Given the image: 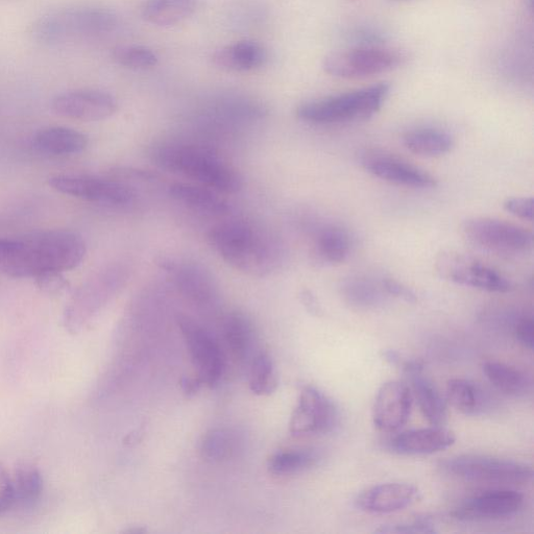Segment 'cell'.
<instances>
[{
    "mask_svg": "<svg viewBox=\"0 0 534 534\" xmlns=\"http://www.w3.org/2000/svg\"><path fill=\"white\" fill-rule=\"evenodd\" d=\"M84 238L69 230H47L0 238V273L14 279L77 269L86 257Z\"/></svg>",
    "mask_w": 534,
    "mask_h": 534,
    "instance_id": "cell-1",
    "label": "cell"
},
{
    "mask_svg": "<svg viewBox=\"0 0 534 534\" xmlns=\"http://www.w3.org/2000/svg\"><path fill=\"white\" fill-rule=\"evenodd\" d=\"M213 250L234 270L249 276H271L282 269L286 249L270 230L247 221L232 220L209 232Z\"/></svg>",
    "mask_w": 534,
    "mask_h": 534,
    "instance_id": "cell-2",
    "label": "cell"
},
{
    "mask_svg": "<svg viewBox=\"0 0 534 534\" xmlns=\"http://www.w3.org/2000/svg\"><path fill=\"white\" fill-rule=\"evenodd\" d=\"M151 157L165 171L184 176L217 192L233 194L244 186L236 169L197 145L160 143L153 148Z\"/></svg>",
    "mask_w": 534,
    "mask_h": 534,
    "instance_id": "cell-3",
    "label": "cell"
},
{
    "mask_svg": "<svg viewBox=\"0 0 534 534\" xmlns=\"http://www.w3.org/2000/svg\"><path fill=\"white\" fill-rule=\"evenodd\" d=\"M117 26V17L96 7L61 9L39 18L32 27L33 37L47 45H61L100 37Z\"/></svg>",
    "mask_w": 534,
    "mask_h": 534,
    "instance_id": "cell-4",
    "label": "cell"
},
{
    "mask_svg": "<svg viewBox=\"0 0 534 534\" xmlns=\"http://www.w3.org/2000/svg\"><path fill=\"white\" fill-rule=\"evenodd\" d=\"M391 86L385 83L302 104L297 116L311 125H337L371 118L384 105Z\"/></svg>",
    "mask_w": 534,
    "mask_h": 534,
    "instance_id": "cell-5",
    "label": "cell"
},
{
    "mask_svg": "<svg viewBox=\"0 0 534 534\" xmlns=\"http://www.w3.org/2000/svg\"><path fill=\"white\" fill-rule=\"evenodd\" d=\"M128 271L110 264L94 273L70 298L63 312V325L70 334L81 333L127 281Z\"/></svg>",
    "mask_w": 534,
    "mask_h": 534,
    "instance_id": "cell-6",
    "label": "cell"
},
{
    "mask_svg": "<svg viewBox=\"0 0 534 534\" xmlns=\"http://www.w3.org/2000/svg\"><path fill=\"white\" fill-rule=\"evenodd\" d=\"M461 233L473 247L497 255H524L533 247L532 232L497 218H469L461 226Z\"/></svg>",
    "mask_w": 534,
    "mask_h": 534,
    "instance_id": "cell-7",
    "label": "cell"
},
{
    "mask_svg": "<svg viewBox=\"0 0 534 534\" xmlns=\"http://www.w3.org/2000/svg\"><path fill=\"white\" fill-rule=\"evenodd\" d=\"M48 184L65 196L95 204L124 207L136 199L134 189L113 175H57L50 178Z\"/></svg>",
    "mask_w": 534,
    "mask_h": 534,
    "instance_id": "cell-8",
    "label": "cell"
},
{
    "mask_svg": "<svg viewBox=\"0 0 534 534\" xmlns=\"http://www.w3.org/2000/svg\"><path fill=\"white\" fill-rule=\"evenodd\" d=\"M441 469L454 477L477 482L520 483L531 480L532 469L511 459L460 455L442 461Z\"/></svg>",
    "mask_w": 534,
    "mask_h": 534,
    "instance_id": "cell-9",
    "label": "cell"
},
{
    "mask_svg": "<svg viewBox=\"0 0 534 534\" xmlns=\"http://www.w3.org/2000/svg\"><path fill=\"white\" fill-rule=\"evenodd\" d=\"M404 61L399 52L377 46H361L327 56L323 68L339 79L369 78L398 68Z\"/></svg>",
    "mask_w": 534,
    "mask_h": 534,
    "instance_id": "cell-10",
    "label": "cell"
},
{
    "mask_svg": "<svg viewBox=\"0 0 534 534\" xmlns=\"http://www.w3.org/2000/svg\"><path fill=\"white\" fill-rule=\"evenodd\" d=\"M438 274L455 284L505 294L513 289V284L502 274L483 262L457 252L441 253L435 261Z\"/></svg>",
    "mask_w": 534,
    "mask_h": 534,
    "instance_id": "cell-11",
    "label": "cell"
},
{
    "mask_svg": "<svg viewBox=\"0 0 534 534\" xmlns=\"http://www.w3.org/2000/svg\"><path fill=\"white\" fill-rule=\"evenodd\" d=\"M179 328L184 336L188 352L197 378L210 387L216 385L225 374L226 358L215 337L202 325L187 315L177 318Z\"/></svg>",
    "mask_w": 534,
    "mask_h": 534,
    "instance_id": "cell-12",
    "label": "cell"
},
{
    "mask_svg": "<svg viewBox=\"0 0 534 534\" xmlns=\"http://www.w3.org/2000/svg\"><path fill=\"white\" fill-rule=\"evenodd\" d=\"M159 264L179 293L189 302L204 310L217 306L220 295L216 283L203 265L171 257L162 258Z\"/></svg>",
    "mask_w": 534,
    "mask_h": 534,
    "instance_id": "cell-13",
    "label": "cell"
},
{
    "mask_svg": "<svg viewBox=\"0 0 534 534\" xmlns=\"http://www.w3.org/2000/svg\"><path fill=\"white\" fill-rule=\"evenodd\" d=\"M52 108L61 117L91 123L112 117L118 110V103L109 92L81 89L57 95Z\"/></svg>",
    "mask_w": 534,
    "mask_h": 534,
    "instance_id": "cell-14",
    "label": "cell"
},
{
    "mask_svg": "<svg viewBox=\"0 0 534 534\" xmlns=\"http://www.w3.org/2000/svg\"><path fill=\"white\" fill-rule=\"evenodd\" d=\"M337 421L333 402L318 388H303L298 404L291 415L289 430L294 435H309L330 432Z\"/></svg>",
    "mask_w": 534,
    "mask_h": 534,
    "instance_id": "cell-15",
    "label": "cell"
},
{
    "mask_svg": "<svg viewBox=\"0 0 534 534\" xmlns=\"http://www.w3.org/2000/svg\"><path fill=\"white\" fill-rule=\"evenodd\" d=\"M360 164L374 177L398 186L431 189L438 184L424 169L383 152H364L360 156Z\"/></svg>",
    "mask_w": 534,
    "mask_h": 534,
    "instance_id": "cell-16",
    "label": "cell"
},
{
    "mask_svg": "<svg viewBox=\"0 0 534 534\" xmlns=\"http://www.w3.org/2000/svg\"><path fill=\"white\" fill-rule=\"evenodd\" d=\"M524 504L522 494L511 490H493L460 503L452 517L460 521L500 520L516 515Z\"/></svg>",
    "mask_w": 534,
    "mask_h": 534,
    "instance_id": "cell-17",
    "label": "cell"
},
{
    "mask_svg": "<svg viewBox=\"0 0 534 534\" xmlns=\"http://www.w3.org/2000/svg\"><path fill=\"white\" fill-rule=\"evenodd\" d=\"M411 407L410 388L400 381H388L380 387L376 396L373 424L381 432H396L408 422Z\"/></svg>",
    "mask_w": 534,
    "mask_h": 534,
    "instance_id": "cell-18",
    "label": "cell"
},
{
    "mask_svg": "<svg viewBox=\"0 0 534 534\" xmlns=\"http://www.w3.org/2000/svg\"><path fill=\"white\" fill-rule=\"evenodd\" d=\"M402 370L410 382V391L418 402L425 419L432 426H444L447 422V404L438 388L424 375L419 360H404Z\"/></svg>",
    "mask_w": 534,
    "mask_h": 534,
    "instance_id": "cell-19",
    "label": "cell"
},
{
    "mask_svg": "<svg viewBox=\"0 0 534 534\" xmlns=\"http://www.w3.org/2000/svg\"><path fill=\"white\" fill-rule=\"evenodd\" d=\"M415 485L392 482L375 485L356 500L357 507L369 514H392L414 503L419 498Z\"/></svg>",
    "mask_w": 534,
    "mask_h": 534,
    "instance_id": "cell-20",
    "label": "cell"
},
{
    "mask_svg": "<svg viewBox=\"0 0 534 534\" xmlns=\"http://www.w3.org/2000/svg\"><path fill=\"white\" fill-rule=\"evenodd\" d=\"M455 442L454 432L443 426H433L398 434L391 442V448L401 455H429L444 451Z\"/></svg>",
    "mask_w": 534,
    "mask_h": 534,
    "instance_id": "cell-21",
    "label": "cell"
},
{
    "mask_svg": "<svg viewBox=\"0 0 534 534\" xmlns=\"http://www.w3.org/2000/svg\"><path fill=\"white\" fill-rule=\"evenodd\" d=\"M88 137L67 127H48L40 130L33 138L37 152L52 157L76 156L88 147Z\"/></svg>",
    "mask_w": 534,
    "mask_h": 534,
    "instance_id": "cell-22",
    "label": "cell"
},
{
    "mask_svg": "<svg viewBox=\"0 0 534 534\" xmlns=\"http://www.w3.org/2000/svg\"><path fill=\"white\" fill-rule=\"evenodd\" d=\"M213 64L225 71L248 72L261 68L267 61L263 45L245 40L226 45L212 57Z\"/></svg>",
    "mask_w": 534,
    "mask_h": 534,
    "instance_id": "cell-23",
    "label": "cell"
},
{
    "mask_svg": "<svg viewBox=\"0 0 534 534\" xmlns=\"http://www.w3.org/2000/svg\"><path fill=\"white\" fill-rule=\"evenodd\" d=\"M169 194L178 203L211 215H224L230 207L217 191L203 185L175 183L169 187Z\"/></svg>",
    "mask_w": 534,
    "mask_h": 534,
    "instance_id": "cell-24",
    "label": "cell"
},
{
    "mask_svg": "<svg viewBox=\"0 0 534 534\" xmlns=\"http://www.w3.org/2000/svg\"><path fill=\"white\" fill-rule=\"evenodd\" d=\"M198 9V0H147L142 6L143 19L153 26L167 28L190 18Z\"/></svg>",
    "mask_w": 534,
    "mask_h": 534,
    "instance_id": "cell-25",
    "label": "cell"
},
{
    "mask_svg": "<svg viewBox=\"0 0 534 534\" xmlns=\"http://www.w3.org/2000/svg\"><path fill=\"white\" fill-rule=\"evenodd\" d=\"M403 142L408 151L423 157H441L454 147L453 137L435 128H417L405 133Z\"/></svg>",
    "mask_w": 534,
    "mask_h": 534,
    "instance_id": "cell-26",
    "label": "cell"
},
{
    "mask_svg": "<svg viewBox=\"0 0 534 534\" xmlns=\"http://www.w3.org/2000/svg\"><path fill=\"white\" fill-rule=\"evenodd\" d=\"M314 250L319 258L330 264L344 262L351 251L349 232L341 226L325 225L314 235Z\"/></svg>",
    "mask_w": 534,
    "mask_h": 534,
    "instance_id": "cell-27",
    "label": "cell"
},
{
    "mask_svg": "<svg viewBox=\"0 0 534 534\" xmlns=\"http://www.w3.org/2000/svg\"><path fill=\"white\" fill-rule=\"evenodd\" d=\"M485 377L502 394L511 397L525 396L531 386L530 379L522 371L496 361L483 364Z\"/></svg>",
    "mask_w": 534,
    "mask_h": 534,
    "instance_id": "cell-28",
    "label": "cell"
},
{
    "mask_svg": "<svg viewBox=\"0 0 534 534\" xmlns=\"http://www.w3.org/2000/svg\"><path fill=\"white\" fill-rule=\"evenodd\" d=\"M223 336L227 349L236 360H244L251 349L254 329L245 313H229L223 324Z\"/></svg>",
    "mask_w": 534,
    "mask_h": 534,
    "instance_id": "cell-29",
    "label": "cell"
},
{
    "mask_svg": "<svg viewBox=\"0 0 534 534\" xmlns=\"http://www.w3.org/2000/svg\"><path fill=\"white\" fill-rule=\"evenodd\" d=\"M12 478L14 506L32 507L43 492V477L32 464L19 465Z\"/></svg>",
    "mask_w": 534,
    "mask_h": 534,
    "instance_id": "cell-30",
    "label": "cell"
},
{
    "mask_svg": "<svg viewBox=\"0 0 534 534\" xmlns=\"http://www.w3.org/2000/svg\"><path fill=\"white\" fill-rule=\"evenodd\" d=\"M447 400L457 411L476 416L484 410L485 397L480 388L466 379H451L447 383Z\"/></svg>",
    "mask_w": 534,
    "mask_h": 534,
    "instance_id": "cell-31",
    "label": "cell"
},
{
    "mask_svg": "<svg viewBox=\"0 0 534 534\" xmlns=\"http://www.w3.org/2000/svg\"><path fill=\"white\" fill-rule=\"evenodd\" d=\"M342 296L353 307L370 309L384 300L385 290L382 283L377 284L367 278H350L342 285ZM387 295V294H386Z\"/></svg>",
    "mask_w": 534,
    "mask_h": 534,
    "instance_id": "cell-32",
    "label": "cell"
},
{
    "mask_svg": "<svg viewBox=\"0 0 534 534\" xmlns=\"http://www.w3.org/2000/svg\"><path fill=\"white\" fill-rule=\"evenodd\" d=\"M319 459V454L312 450L279 451L269 459L267 468L274 475H293L314 467Z\"/></svg>",
    "mask_w": 534,
    "mask_h": 534,
    "instance_id": "cell-33",
    "label": "cell"
},
{
    "mask_svg": "<svg viewBox=\"0 0 534 534\" xmlns=\"http://www.w3.org/2000/svg\"><path fill=\"white\" fill-rule=\"evenodd\" d=\"M238 439L234 432L226 429H215L208 432L201 445L204 459L210 463H222L235 455Z\"/></svg>",
    "mask_w": 534,
    "mask_h": 534,
    "instance_id": "cell-34",
    "label": "cell"
},
{
    "mask_svg": "<svg viewBox=\"0 0 534 534\" xmlns=\"http://www.w3.org/2000/svg\"><path fill=\"white\" fill-rule=\"evenodd\" d=\"M278 377L274 361L267 353H259L252 362L250 388L257 396H270L277 390Z\"/></svg>",
    "mask_w": 534,
    "mask_h": 534,
    "instance_id": "cell-35",
    "label": "cell"
},
{
    "mask_svg": "<svg viewBox=\"0 0 534 534\" xmlns=\"http://www.w3.org/2000/svg\"><path fill=\"white\" fill-rule=\"evenodd\" d=\"M115 63L133 70H147L157 66L159 58L151 48L141 45H120L114 48Z\"/></svg>",
    "mask_w": 534,
    "mask_h": 534,
    "instance_id": "cell-36",
    "label": "cell"
},
{
    "mask_svg": "<svg viewBox=\"0 0 534 534\" xmlns=\"http://www.w3.org/2000/svg\"><path fill=\"white\" fill-rule=\"evenodd\" d=\"M35 279L38 288L47 296L60 297L69 289V282L60 272L44 273Z\"/></svg>",
    "mask_w": 534,
    "mask_h": 534,
    "instance_id": "cell-37",
    "label": "cell"
},
{
    "mask_svg": "<svg viewBox=\"0 0 534 534\" xmlns=\"http://www.w3.org/2000/svg\"><path fill=\"white\" fill-rule=\"evenodd\" d=\"M14 507V496L11 474L0 464V516Z\"/></svg>",
    "mask_w": 534,
    "mask_h": 534,
    "instance_id": "cell-38",
    "label": "cell"
},
{
    "mask_svg": "<svg viewBox=\"0 0 534 534\" xmlns=\"http://www.w3.org/2000/svg\"><path fill=\"white\" fill-rule=\"evenodd\" d=\"M504 209L524 221H532L534 201L532 198H509L503 204Z\"/></svg>",
    "mask_w": 534,
    "mask_h": 534,
    "instance_id": "cell-39",
    "label": "cell"
},
{
    "mask_svg": "<svg viewBox=\"0 0 534 534\" xmlns=\"http://www.w3.org/2000/svg\"><path fill=\"white\" fill-rule=\"evenodd\" d=\"M376 532L380 533H435L436 530L434 526L426 521V520H419L412 523H406V524H399V525H392V526H382L381 528L377 529Z\"/></svg>",
    "mask_w": 534,
    "mask_h": 534,
    "instance_id": "cell-40",
    "label": "cell"
},
{
    "mask_svg": "<svg viewBox=\"0 0 534 534\" xmlns=\"http://www.w3.org/2000/svg\"><path fill=\"white\" fill-rule=\"evenodd\" d=\"M381 283L387 295L402 299L407 303L417 302V296L414 291L404 284L394 279H384Z\"/></svg>",
    "mask_w": 534,
    "mask_h": 534,
    "instance_id": "cell-41",
    "label": "cell"
},
{
    "mask_svg": "<svg viewBox=\"0 0 534 534\" xmlns=\"http://www.w3.org/2000/svg\"><path fill=\"white\" fill-rule=\"evenodd\" d=\"M533 334H534V323L532 318L524 317L522 318L516 327V337L518 342L528 350L533 349Z\"/></svg>",
    "mask_w": 534,
    "mask_h": 534,
    "instance_id": "cell-42",
    "label": "cell"
},
{
    "mask_svg": "<svg viewBox=\"0 0 534 534\" xmlns=\"http://www.w3.org/2000/svg\"><path fill=\"white\" fill-rule=\"evenodd\" d=\"M301 302L306 310L314 315V317H321L323 311L322 307L317 299L310 290L304 289L300 295Z\"/></svg>",
    "mask_w": 534,
    "mask_h": 534,
    "instance_id": "cell-43",
    "label": "cell"
},
{
    "mask_svg": "<svg viewBox=\"0 0 534 534\" xmlns=\"http://www.w3.org/2000/svg\"><path fill=\"white\" fill-rule=\"evenodd\" d=\"M202 385V382L198 378L183 377L181 380L182 390L187 395L197 394Z\"/></svg>",
    "mask_w": 534,
    "mask_h": 534,
    "instance_id": "cell-44",
    "label": "cell"
},
{
    "mask_svg": "<svg viewBox=\"0 0 534 534\" xmlns=\"http://www.w3.org/2000/svg\"><path fill=\"white\" fill-rule=\"evenodd\" d=\"M383 357L388 363H391L392 366H395V367H402V364L404 362L401 355L394 350H386L383 353Z\"/></svg>",
    "mask_w": 534,
    "mask_h": 534,
    "instance_id": "cell-45",
    "label": "cell"
},
{
    "mask_svg": "<svg viewBox=\"0 0 534 534\" xmlns=\"http://www.w3.org/2000/svg\"><path fill=\"white\" fill-rule=\"evenodd\" d=\"M127 533H135V534H138V533H145L147 532V529H144V528H134V529H129L126 531Z\"/></svg>",
    "mask_w": 534,
    "mask_h": 534,
    "instance_id": "cell-46",
    "label": "cell"
}]
</instances>
